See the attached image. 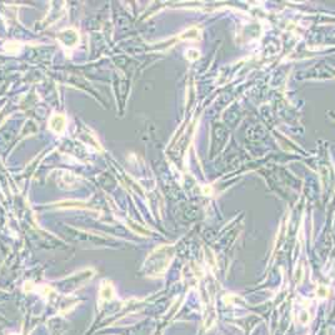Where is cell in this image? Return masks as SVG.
Masks as SVG:
<instances>
[{
  "mask_svg": "<svg viewBox=\"0 0 335 335\" xmlns=\"http://www.w3.org/2000/svg\"><path fill=\"white\" fill-rule=\"evenodd\" d=\"M66 126V118L63 114H55L49 120V129L55 134H63Z\"/></svg>",
  "mask_w": 335,
  "mask_h": 335,
  "instance_id": "1",
  "label": "cell"
}]
</instances>
